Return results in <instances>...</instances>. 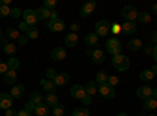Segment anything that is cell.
I'll use <instances>...</instances> for the list:
<instances>
[{
	"label": "cell",
	"mask_w": 157,
	"mask_h": 116,
	"mask_svg": "<svg viewBox=\"0 0 157 116\" xmlns=\"http://www.w3.org/2000/svg\"><path fill=\"white\" fill-rule=\"evenodd\" d=\"M27 41H29L27 35H21V36H19V39H17V43H19L21 46H25V44H27Z\"/></svg>",
	"instance_id": "cell-45"
},
{
	"label": "cell",
	"mask_w": 157,
	"mask_h": 116,
	"mask_svg": "<svg viewBox=\"0 0 157 116\" xmlns=\"http://www.w3.org/2000/svg\"><path fill=\"white\" fill-rule=\"evenodd\" d=\"M0 38H2V28H0Z\"/></svg>",
	"instance_id": "cell-61"
},
{
	"label": "cell",
	"mask_w": 157,
	"mask_h": 116,
	"mask_svg": "<svg viewBox=\"0 0 157 116\" xmlns=\"http://www.w3.org/2000/svg\"><path fill=\"white\" fill-rule=\"evenodd\" d=\"M41 86H43V89H44L47 94H50V93H54V91H55V83H54V82H50V80L41 79Z\"/></svg>",
	"instance_id": "cell-20"
},
{
	"label": "cell",
	"mask_w": 157,
	"mask_h": 116,
	"mask_svg": "<svg viewBox=\"0 0 157 116\" xmlns=\"http://www.w3.org/2000/svg\"><path fill=\"white\" fill-rule=\"evenodd\" d=\"M57 77V72L55 69H47L46 71V80H50V82H54V79Z\"/></svg>",
	"instance_id": "cell-37"
},
{
	"label": "cell",
	"mask_w": 157,
	"mask_h": 116,
	"mask_svg": "<svg viewBox=\"0 0 157 116\" xmlns=\"http://www.w3.org/2000/svg\"><path fill=\"white\" fill-rule=\"evenodd\" d=\"M25 35H27L29 39H36L38 35H39V32H38V28H36V27H30V28H29V32L25 33Z\"/></svg>",
	"instance_id": "cell-34"
},
{
	"label": "cell",
	"mask_w": 157,
	"mask_h": 116,
	"mask_svg": "<svg viewBox=\"0 0 157 116\" xmlns=\"http://www.w3.org/2000/svg\"><path fill=\"white\" fill-rule=\"evenodd\" d=\"M3 79H5V83L14 85V83H16V79H17V74H16V71H8V72L3 75Z\"/></svg>",
	"instance_id": "cell-24"
},
{
	"label": "cell",
	"mask_w": 157,
	"mask_h": 116,
	"mask_svg": "<svg viewBox=\"0 0 157 116\" xmlns=\"http://www.w3.org/2000/svg\"><path fill=\"white\" fill-rule=\"evenodd\" d=\"M107 79H109V74L105 71H99L96 74V83H107Z\"/></svg>",
	"instance_id": "cell-28"
},
{
	"label": "cell",
	"mask_w": 157,
	"mask_h": 116,
	"mask_svg": "<svg viewBox=\"0 0 157 116\" xmlns=\"http://www.w3.org/2000/svg\"><path fill=\"white\" fill-rule=\"evenodd\" d=\"M135 30H137L135 22H124L121 25V33H124V35H132V33H135Z\"/></svg>",
	"instance_id": "cell-14"
},
{
	"label": "cell",
	"mask_w": 157,
	"mask_h": 116,
	"mask_svg": "<svg viewBox=\"0 0 157 116\" xmlns=\"http://www.w3.org/2000/svg\"><path fill=\"white\" fill-rule=\"evenodd\" d=\"M21 14H22V11H21L19 8H13V9H11V13H10V16H11L13 19H17V17H21Z\"/></svg>",
	"instance_id": "cell-42"
},
{
	"label": "cell",
	"mask_w": 157,
	"mask_h": 116,
	"mask_svg": "<svg viewBox=\"0 0 157 116\" xmlns=\"http://www.w3.org/2000/svg\"><path fill=\"white\" fill-rule=\"evenodd\" d=\"M35 107H36V105L33 104V102H32V100H29L27 104H25V108H24V110H27L29 113H32V111L35 110Z\"/></svg>",
	"instance_id": "cell-44"
},
{
	"label": "cell",
	"mask_w": 157,
	"mask_h": 116,
	"mask_svg": "<svg viewBox=\"0 0 157 116\" xmlns=\"http://www.w3.org/2000/svg\"><path fill=\"white\" fill-rule=\"evenodd\" d=\"M46 105L47 107H57L58 105V96L55 94V93H50V94H47L46 96Z\"/></svg>",
	"instance_id": "cell-21"
},
{
	"label": "cell",
	"mask_w": 157,
	"mask_h": 116,
	"mask_svg": "<svg viewBox=\"0 0 157 116\" xmlns=\"http://www.w3.org/2000/svg\"><path fill=\"white\" fill-rule=\"evenodd\" d=\"M24 22L29 25V27H35L38 24V16H36V11L35 9H25L24 13Z\"/></svg>",
	"instance_id": "cell-5"
},
{
	"label": "cell",
	"mask_w": 157,
	"mask_h": 116,
	"mask_svg": "<svg viewBox=\"0 0 157 116\" xmlns=\"http://www.w3.org/2000/svg\"><path fill=\"white\" fill-rule=\"evenodd\" d=\"M110 33H113L115 36H116L118 33H121V25L118 24V22H113V24H110Z\"/></svg>",
	"instance_id": "cell-36"
},
{
	"label": "cell",
	"mask_w": 157,
	"mask_h": 116,
	"mask_svg": "<svg viewBox=\"0 0 157 116\" xmlns=\"http://www.w3.org/2000/svg\"><path fill=\"white\" fill-rule=\"evenodd\" d=\"M29 28H30V27H29V25L25 24V22H21V24H19V32H25V33H27Z\"/></svg>",
	"instance_id": "cell-46"
},
{
	"label": "cell",
	"mask_w": 157,
	"mask_h": 116,
	"mask_svg": "<svg viewBox=\"0 0 157 116\" xmlns=\"http://www.w3.org/2000/svg\"><path fill=\"white\" fill-rule=\"evenodd\" d=\"M118 116H127L126 113H120V114H118Z\"/></svg>",
	"instance_id": "cell-59"
},
{
	"label": "cell",
	"mask_w": 157,
	"mask_h": 116,
	"mask_svg": "<svg viewBox=\"0 0 157 116\" xmlns=\"http://www.w3.org/2000/svg\"><path fill=\"white\" fill-rule=\"evenodd\" d=\"M11 105H13L11 94L0 93V108H2V110H8V108H11Z\"/></svg>",
	"instance_id": "cell-10"
},
{
	"label": "cell",
	"mask_w": 157,
	"mask_h": 116,
	"mask_svg": "<svg viewBox=\"0 0 157 116\" xmlns=\"http://www.w3.org/2000/svg\"><path fill=\"white\" fill-rule=\"evenodd\" d=\"M71 96L74 99H78V100H82L85 96H86V91H85V86L82 85H74L71 88Z\"/></svg>",
	"instance_id": "cell-9"
},
{
	"label": "cell",
	"mask_w": 157,
	"mask_h": 116,
	"mask_svg": "<svg viewBox=\"0 0 157 116\" xmlns=\"http://www.w3.org/2000/svg\"><path fill=\"white\" fill-rule=\"evenodd\" d=\"M5 114L6 116H16V111H13L11 108H8V110H5Z\"/></svg>",
	"instance_id": "cell-51"
},
{
	"label": "cell",
	"mask_w": 157,
	"mask_h": 116,
	"mask_svg": "<svg viewBox=\"0 0 157 116\" xmlns=\"http://www.w3.org/2000/svg\"><path fill=\"white\" fill-rule=\"evenodd\" d=\"M8 71H10V69H8V66H6V63H3L2 60H0V74H3V75H5Z\"/></svg>",
	"instance_id": "cell-43"
},
{
	"label": "cell",
	"mask_w": 157,
	"mask_h": 116,
	"mask_svg": "<svg viewBox=\"0 0 157 116\" xmlns=\"http://www.w3.org/2000/svg\"><path fill=\"white\" fill-rule=\"evenodd\" d=\"M152 11H154V14H157V3H154V6H152Z\"/></svg>",
	"instance_id": "cell-58"
},
{
	"label": "cell",
	"mask_w": 157,
	"mask_h": 116,
	"mask_svg": "<svg viewBox=\"0 0 157 116\" xmlns=\"http://www.w3.org/2000/svg\"><path fill=\"white\" fill-rule=\"evenodd\" d=\"M121 16L126 19V22H135L138 19V13L134 6H124L121 11Z\"/></svg>",
	"instance_id": "cell-3"
},
{
	"label": "cell",
	"mask_w": 157,
	"mask_h": 116,
	"mask_svg": "<svg viewBox=\"0 0 157 116\" xmlns=\"http://www.w3.org/2000/svg\"><path fill=\"white\" fill-rule=\"evenodd\" d=\"M6 66H8L10 71H16V69L19 68V60L14 58V57H11V58L6 61Z\"/></svg>",
	"instance_id": "cell-31"
},
{
	"label": "cell",
	"mask_w": 157,
	"mask_h": 116,
	"mask_svg": "<svg viewBox=\"0 0 157 116\" xmlns=\"http://www.w3.org/2000/svg\"><path fill=\"white\" fill-rule=\"evenodd\" d=\"M152 41H154V43H155V46H157V30L152 33Z\"/></svg>",
	"instance_id": "cell-54"
},
{
	"label": "cell",
	"mask_w": 157,
	"mask_h": 116,
	"mask_svg": "<svg viewBox=\"0 0 157 116\" xmlns=\"http://www.w3.org/2000/svg\"><path fill=\"white\" fill-rule=\"evenodd\" d=\"M0 44H2V47H5V46L8 44V41H6V38H0Z\"/></svg>",
	"instance_id": "cell-53"
},
{
	"label": "cell",
	"mask_w": 157,
	"mask_h": 116,
	"mask_svg": "<svg viewBox=\"0 0 157 116\" xmlns=\"http://www.w3.org/2000/svg\"><path fill=\"white\" fill-rule=\"evenodd\" d=\"M127 49L132 50V52H135V50H140L141 49V41L140 39H130L127 43Z\"/></svg>",
	"instance_id": "cell-26"
},
{
	"label": "cell",
	"mask_w": 157,
	"mask_h": 116,
	"mask_svg": "<svg viewBox=\"0 0 157 116\" xmlns=\"http://www.w3.org/2000/svg\"><path fill=\"white\" fill-rule=\"evenodd\" d=\"M143 108H145V111H154L157 108V99L151 97L148 100H145V104H143Z\"/></svg>",
	"instance_id": "cell-23"
},
{
	"label": "cell",
	"mask_w": 157,
	"mask_h": 116,
	"mask_svg": "<svg viewBox=\"0 0 157 116\" xmlns=\"http://www.w3.org/2000/svg\"><path fill=\"white\" fill-rule=\"evenodd\" d=\"M78 28H80V25H78V24H72L71 25V33H77Z\"/></svg>",
	"instance_id": "cell-49"
},
{
	"label": "cell",
	"mask_w": 157,
	"mask_h": 116,
	"mask_svg": "<svg viewBox=\"0 0 157 116\" xmlns=\"http://www.w3.org/2000/svg\"><path fill=\"white\" fill-rule=\"evenodd\" d=\"M54 116H64V107L60 104L57 107H54Z\"/></svg>",
	"instance_id": "cell-40"
},
{
	"label": "cell",
	"mask_w": 157,
	"mask_h": 116,
	"mask_svg": "<svg viewBox=\"0 0 157 116\" xmlns=\"http://www.w3.org/2000/svg\"><path fill=\"white\" fill-rule=\"evenodd\" d=\"M98 41H99V36L96 35V33H88L86 36H85V44L86 46H96L98 44Z\"/></svg>",
	"instance_id": "cell-25"
},
{
	"label": "cell",
	"mask_w": 157,
	"mask_h": 116,
	"mask_svg": "<svg viewBox=\"0 0 157 116\" xmlns=\"http://www.w3.org/2000/svg\"><path fill=\"white\" fill-rule=\"evenodd\" d=\"M107 83L110 85V86H116L118 83H120V79H118V77L116 75H109V79H107Z\"/></svg>",
	"instance_id": "cell-39"
},
{
	"label": "cell",
	"mask_w": 157,
	"mask_h": 116,
	"mask_svg": "<svg viewBox=\"0 0 157 116\" xmlns=\"http://www.w3.org/2000/svg\"><path fill=\"white\" fill-rule=\"evenodd\" d=\"M94 28H96V35L98 36H107L110 33V24L107 21H98L96 25H94Z\"/></svg>",
	"instance_id": "cell-6"
},
{
	"label": "cell",
	"mask_w": 157,
	"mask_h": 116,
	"mask_svg": "<svg viewBox=\"0 0 157 116\" xmlns=\"http://www.w3.org/2000/svg\"><path fill=\"white\" fill-rule=\"evenodd\" d=\"M50 58L55 60V61H63L66 58V50L63 47H57V49H54V52L50 54Z\"/></svg>",
	"instance_id": "cell-12"
},
{
	"label": "cell",
	"mask_w": 157,
	"mask_h": 116,
	"mask_svg": "<svg viewBox=\"0 0 157 116\" xmlns=\"http://www.w3.org/2000/svg\"><path fill=\"white\" fill-rule=\"evenodd\" d=\"M152 97L157 99V89H152Z\"/></svg>",
	"instance_id": "cell-57"
},
{
	"label": "cell",
	"mask_w": 157,
	"mask_h": 116,
	"mask_svg": "<svg viewBox=\"0 0 157 116\" xmlns=\"http://www.w3.org/2000/svg\"><path fill=\"white\" fill-rule=\"evenodd\" d=\"M57 19H58V14H57V11L54 9L50 13V21H57Z\"/></svg>",
	"instance_id": "cell-50"
},
{
	"label": "cell",
	"mask_w": 157,
	"mask_h": 116,
	"mask_svg": "<svg viewBox=\"0 0 157 116\" xmlns=\"http://www.w3.org/2000/svg\"><path fill=\"white\" fill-rule=\"evenodd\" d=\"M55 6H57V0H46L44 2V8H47L50 11H54Z\"/></svg>",
	"instance_id": "cell-41"
},
{
	"label": "cell",
	"mask_w": 157,
	"mask_h": 116,
	"mask_svg": "<svg viewBox=\"0 0 157 116\" xmlns=\"http://www.w3.org/2000/svg\"><path fill=\"white\" fill-rule=\"evenodd\" d=\"M140 79H141L143 82H149V80H152V79H154V74H152V71H151V69H145V71H141Z\"/></svg>",
	"instance_id": "cell-27"
},
{
	"label": "cell",
	"mask_w": 157,
	"mask_h": 116,
	"mask_svg": "<svg viewBox=\"0 0 157 116\" xmlns=\"http://www.w3.org/2000/svg\"><path fill=\"white\" fill-rule=\"evenodd\" d=\"M152 54H154V60H155V64H157V46L154 47V50H152Z\"/></svg>",
	"instance_id": "cell-55"
},
{
	"label": "cell",
	"mask_w": 157,
	"mask_h": 116,
	"mask_svg": "<svg viewBox=\"0 0 157 116\" xmlns=\"http://www.w3.org/2000/svg\"><path fill=\"white\" fill-rule=\"evenodd\" d=\"M85 91H86V94H88V96L93 97V96L99 91V86H98L96 80H90V82L85 85Z\"/></svg>",
	"instance_id": "cell-13"
},
{
	"label": "cell",
	"mask_w": 157,
	"mask_h": 116,
	"mask_svg": "<svg viewBox=\"0 0 157 116\" xmlns=\"http://www.w3.org/2000/svg\"><path fill=\"white\" fill-rule=\"evenodd\" d=\"M35 11H36L38 21H47V19H50V13H52L50 9L41 6V8H38V9H35Z\"/></svg>",
	"instance_id": "cell-15"
},
{
	"label": "cell",
	"mask_w": 157,
	"mask_h": 116,
	"mask_svg": "<svg viewBox=\"0 0 157 116\" xmlns=\"http://www.w3.org/2000/svg\"><path fill=\"white\" fill-rule=\"evenodd\" d=\"M82 104H83V105H88V104H91V96H88V94H86V96L82 99Z\"/></svg>",
	"instance_id": "cell-47"
},
{
	"label": "cell",
	"mask_w": 157,
	"mask_h": 116,
	"mask_svg": "<svg viewBox=\"0 0 157 116\" xmlns=\"http://www.w3.org/2000/svg\"><path fill=\"white\" fill-rule=\"evenodd\" d=\"M151 71H152V74H154V75H157V64H154V66L151 68Z\"/></svg>",
	"instance_id": "cell-56"
},
{
	"label": "cell",
	"mask_w": 157,
	"mask_h": 116,
	"mask_svg": "<svg viewBox=\"0 0 157 116\" xmlns=\"http://www.w3.org/2000/svg\"><path fill=\"white\" fill-rule=\"evenodd\" d=\"M10 13H11V9H10L6 5H0V17H6V16H10Z\"/></svg>",
	"instance_id": "cell-38"
},
{
	"label": "cell",
	"mask_w": 157,
	"mask_h": 116,
	"mask_svg": "<svg viewBox=\"0 0 157 116\" xmlns=\"http://www.w3.org/2000/svg\"><path fill=\"white\" fill-rule=\"evenodd\" d=\"M105 49H107V52L113 55H118V54H121V49H123V44L121 41L118 39V38H110V39L107 41L105 44Z\"/></svg>",
	"instance_id": "cell-2"
},
{
	"label": "cell",
	"mask_w": 157,
	"mask_h": 116,
	"mask_svg": "<svg viewBox=\"0 0 157 116\" xmlns=\"http://www.w3.org/2000/svg\"><path fill=\"white\" fill-rule=\"evenodd\" d=\"M152 50H154V49H152L151 46H148V47H145V54L149 55V54H152Z\"/></svg>",
	"instance_id": "cell-52"
},
{
	"label": "cell",
	"mask_w": 157,
	"mask_h": 116,
	"mask_svg": "<svg viewBox=\"0 0 157 116\" xmlns=\"http://www.w3.org/2000/svg\"><path fill=\"white\" fill-rule=\"evenodd\" d=\"M6 36L10 38V39H19V36H21V32H19V28H8L6 30Z\"/></svg>",
	"instance_id": "cell-29"
},
{
	"label": "cell",
	"mask_w": 157,
	"mask_h": 116,
	"mask_svg": "<svg viewBox=\"0 0 157 116\" xmlns=\"http://www.w3.org/2000/svg\"><path fill=\"white\" fill-rule=\"evenodd\" d=\"M138 116H154V114H138Z\"/></svg>",
	"instance_id": "cell-60"
},
{
	"label": "cell",
	"mask_w": 157,
	"mask_h": 116,
	"mask_svg": "<svg viewBox=\"0 0 157 116\" xmlns=\"http://www.w3.org/2000/svg\"><path fill=\"white\" fill-rule=\"evenodd\" d=\"M16 50H17V49H16V44H11V43H8V44L3 47V52L8 54V55H11V57L16 54Z\"/></svg>",
	"instance_id": "cell-33"
},
{
	"label": "cell",
	"mask_w": 157,
	"mask_h": 116,
	"mask_svg": "<svg viewBox=\"0 0 157 116\" xmlns=\"http://www.w3.org/2000/svg\"><path fill=\"white\" fill-rule=\"evenodd\" d=\"M140 24H149L151 22V14H149V13H145V11H143V13H138V19H137Z\"/></svg>",
	"instance_id": "cell-32"
},
{
	"label": "cell",
	"mask_w": 157,
	"mask_h": 116,
	"mask_svg": "<svg viewBox=\"0 0 157 116\" xmlns=\"http://www.w3.org/2000/svg\"><path fill=\"white\" fill-rule=\"evenodd\" d=\"M46 27L50 30V32H61V30H64V27H66V24H64V21H61V19H57V21H49L47 24H46Z\"/></svg>",
	"instance_id": "cell-7"
},
{
	"label": "cell",
	"mask_w": 157,
	"mask_h": 116,
	"mask_svg": "<svg viewBox=\"0 0 157 116\" xmlns=\"http://www.w3.org/2000/svg\"><path fill=\"white\" fill-rule=\"evenodd\" d=\"M69 82V75L66 72H61V74H57V77L54 79V83L55 86H63V85H66Z\"/></svg>",
	"instance_id": "cell-16"
},
{
	"label": "cell",
	"mask_w": 157,
	"mask_h": 116,
	"mask_svg": "<svg viewBox=\"0 0 157 116\" xmlns=\"http://www.w3.org/2000/svg\"><path fill=\"white\" fill-rule=\"evenodd\" d=\"M16 116H32V113H29L27 110H21L16 113Z\"/></svg>",
	"instance_id": "cell-48"
},
{
	"label": "cell",
	"mask_w": 157,
	"mask_h": 116,
	"mask_svg": "<svg viewBox=\"0 0 157 116\" xmlns=\"http://www.w3.org/2000/svg\"><path fill=\"white\" fill-rule=\"evenodd\" d=\"M64 43H66V47H75L77 43H78L77 33H68L66 38H64Z\"/></svg>",
	"instance_id": "cell-17"
},
{
	"label": "cell",
	"mask_w": 157,
	"mask_h": 116,
	"mask_svg": "<svg viewBox=\"0 0 157 116\" xmlns=\"http://www.w3.org/2000/svg\"><path fill=\"white\" fill-rule=\"evenodd\" d=\"M24 91H25V88H24V85H16V86H13L11 88V97L13 99H19V97H22L24 96Z\"/></svg>",
	"instance_id": "cell-18"
},
{
	"label": "cell",
	"mask_w": 157,
	"mask_h": 116,
	"mask_svg": "<svg viewBox=\"0 0 157 116\" xmlns=\"http://www.w3.org/2000/svg\"><path fill=\"white\" fill-rule=\"evenodd\" d=\"M71 116H90V111L86 108H75Z\"/></svg>",
	"instance_id": "cell-35"
},
{
	"label": "cell",
	"mask_w": 157,
	"mask_h": 116,
	"mask_svg": "<svg viewBox=\"0 0 157 116\" xmlns=\"http://www.w3.org/2000/svg\"><path fill=\"white\" fill-rule=\"evenodd\" d=\"M137 96H138L141 100H148V99H151V97H152V88L148 86V85L137 88Z\"/></svg>",
	"instance_id": "cell-8"
},
{
	"label": "cell",
	"mask_w": 157,
	"mask_h": 116,
	"mask_svg": "<svg viewBox=\"0 0 157 116\" xmlns=\"http://www.w3.org/2000/svg\"><path fill=\"white\" fill-rule=\"evenodd\" d=\"M94 8H96V2H86V3H83V6H82V9H80V16L82 17H88L91 13L94 11Z\"/></svg>",
	"instance_id": "cell-11"
},
{
	"label": "cell",
	"mask_w": 157,
	"mask_h": 116,
	"mask_svg": "<svg viewBox=\"0 0 157 116\" xmlns=\"http://www.w3.org/2000/svg\"><path fill=\"white\" fill-rule=\"evenodd\" d=\"M33 113H35L36 116H47V114H49V107H47L46 104H38V105L35 107Z\"/></svg>",
	"instance_id": "cell-22"
},
{
	"label": "cell",
	"mask_w": 157,
	"mask_h": 116,
	"mask_svg": "<svg viewBox=\"0 0 157 116\" xmlns=\"http://www.w3.org/2000/svg\"><path fill=\"white\" fill-rule=\"evenodd\" d=\"M112 63H113V66H115L118 71H121V72L127 71V69H129V66H130L129 58H127L126 55H123V54L113 55V57H112Z\"/></svg>",
	"instance_id": "cell-1"
},
{
	"label": "cell",
	"mask_w": 157,
	"mask_h": 116,
	"mask_svg": "<svg viewBox=\"0 0 157 116\" xmlns=\"http://www.w3.org/2000/svg\"><path fill=\"white\" fill-rule=\"evenodd\" d=\"M99 93H101L102 97H105V99H115V96H116L115 88L110 86L109 83H101L99 85Z\"/></svg>",
	"instance_id": "cell-4"
},
{
	"label": "cell",
	"mask_w": 157,
	"mask_h": 116,
	"mask_svg": "<svg viewBox=\"0 0 157 116\" xmlns=\"http://www.w3.org/2000/svg\"><path fill=\"white\" fill-rule=\"evenodd\" d=\"M91 58H93V61H94L96 64L104 63V60H105V55H104V50H102V49H96V50H93V55H91Z\"/></svg>",
	"instance_id": "cell-19"
},
{
	"label": "cell",
	"mask_w": 157,
	"mask_h": 116,
	"mask_svg": "<svg viewBox=\"0 0 157 116\" xmlns=\"http://www.w3.org/2000/svg\"><path fill=\"white\" fill-rule=\"evenodd\" d=\"M30 100L33 102V104L35 105H38V104H43V96H41V93H39V91H33L32 93V96H30Z\"/></svg>",
	"instance_id": "cell-30"
}]
</instances>
